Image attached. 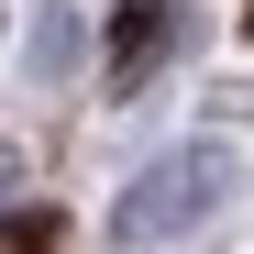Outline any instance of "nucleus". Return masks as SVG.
Wrapping results in <instances>:
<instances>
[{
    "label": "nucleus",
    "mask_w": 254,
    "mask_h": 254,
    "mask_svg": "<svg viewBox=\"0 0 254 254\" xmlns=\"http://www.w3.org/2000/svg\"><path fill=\"white\" fill-rule=\"evenodd\" d=\"M221 199H232V155H221V144H177V155H155L144 177L111 199V243H133V254H144V243H177V232H199Z\"/></svg>",
    "instance_id": "1"
},
{
    "label": "nucleus",
    "mask_w": 254,
    "mask_h": 254,
    "mask_svg": "<svg viewBox=\"0 0 254 254\" xmlns=\"http://www.w3.org/2000/svg\"><path fill=\"white\" fill-rule=\"evenodd\" d=\"M177 33H188V22L166 11V0H133V11L111 22V89H144V77L177 56Z\"/></svg>",
    "instance_id": "2"
},
{
    "label": "nucleus",
    "mask_w": 254,
    "mask_h": 254,
    "mask_svg": "<svg viewBox=\"0 0 254 254\" xmlns=\"http://www.w3.org/2000/svg\"><path fill=\"white\" fill-rule=\"evenodd\" d=\"M33 77H66L77 66V11H45V22H33V56H22Z\"/></svg>",
    "instance_id": "3"
},
{
    "label": "nucleus",
    "mask_w": 254,
    "mask_h": 254,
    "mask_svg": "<svg viewBox=\"0 0 254 254\" xmlns=\"http://www.w3.org/2000/svg\"><path fill=\"white\" fill-rule=\"evenodd\" d=\"M0 254H56V232H45V221H22V210H11V221H0Z\"/></svg>",
    "instance_id": "4"
},
{
    "label": "nucleus",
    "mask_w": 254,
    "mask_h": 254,
    "mask_svg": "<svg viewBox=\"0 0 254 254\" xmlns=\"http://www.w3.org/2000/svg\"><path fill=\"white\" fill-rule=\"evenodd\" d=\"M0 188H11V166H0Z\"/></svg>",
    "instance_id": "5"
}]
</instances>
